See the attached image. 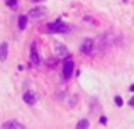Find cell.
<instances>
[{"instance_id":"obj_14","label":"cell","mask_w":134,"mask_h":129,"mask_svg":"<svg viewBox=\"0 0 134 129\" xmlns=\"http://www.w3.org/2000/svg\"><path fill=\"white\" fill-rule=\"evenodd\" d=\"M100 122H102V124H107V117L102 116V117H100Z\"/></svg>"},{"instance_id":"obj_1","label":"cell","mask_w":134,"mask_h":129,"mask_svg":"<svg viewBox=\"0 0 134 129\" xmlns=\"http://www.w3.org/2000/svg\"><path fill=\"white\" fill-rule=\"evenodd\" d=\"M48 29L51 31V32H56V34H63V32H68L70 27L66 26L63 20H56V22H51L48 24Z\"/></svg>"},{"instance_id":"obj_10","label":"cell","mask_w":134,"mask_h":129,"mask_svg":"<svg viewBox=\"0 0 134 129\" xmlns=\"http://www.w3.org/2000/svg\"><path fill=\"white\" fill-rule=\"evenodd\" d=\"M88 126H90L88 119H80L78 124H76V129H88Z\"/></svg>"},{"instance_id":"obj_8","label":"cell","mask_w":134,"mask_h":129,"mask_svg":"<svg viewBox=\"0 0 134 129\" xmlns=\"http://www.w3.org/2000/svg\"><path fill=\"white\" fill-rule=\"evenodd\" d=\"M24 102L29 104V105H34V104L37 102V99H36V95H34V92H26V93H24Z\"/></svg>"},{"instance_id":"obj_12","label":"cell","mask_w":134,"mask_h":129,"mask_svg":"<svg viewBox=\"0 0 134 129\" xmlns=\"http://www.w3.org/2000/svg\"><path fill=\"white\" fill-rule=\"evenodd\" d=\"M17 3H19L17 0H7V5H9L10 9H15V7H17Z\"/></svg>"},{"instance_id":"obj_16","label":"cell","mask_w":134,"mask_h":129,"mask_svg":"<svg viewBox=\"0 0 134 129\" xmlns=\"http://www.w3.org/2000/svg\"><path fill=\"white\" fill-rule=\"evenodd\" d=\"M129 90H131V92H134V83L131 85V88H129Z\"/></svg>"},{"instance_id":"obj_6","label":"cell","mask_w":134,"mask_h":129,"mask_svg":"<svg viewBox=\"0 0 134 129\" xmlns=\"http://www.w3.org/2000/svg\"><path fill=\"white\" fill-rule=\"evenodd\" d=\"M3 129H26V127H24V124L19 122V121H7V122L3 124Z\"/></svg>"},{"instance_id":"obj_11","label":"cell","mask_w":134,"mask_h":129,"mask_svg":"<svg viewBox=\"0 0 134 129\" xmlns=\"http://www.w3.org/2000/svg\"><path fill=\"white\" fill-rule=\"evenodd\" d=\"M56 53H58L59 56H66V54H68V49H66L63 44H58V46H56Z\"/></svg>"},{"instance_id":"obj_4","label":"cell","mask_w":134,"mask_h":129,"mask_svg":"<svg viewBox=\"0 0 134 129\" xmlns=\"http://www.w3.org/2000/svg\"><path fill=\"white\" fill-rule=\"evenodd\" d=\"M93 48H95V44H93V41H92V39H83V43H82V46H80V49H82V53L90 54L92 51H93Z\"/></svg>"},{"instance_id":"obj_3","label":"cell","mask_w":134,"mask_h":129,"mask_svg":"<svg viewBox=\"0 0 134 129\" xmlns=\"http://www.w3.org/2000/svg\"><path fill=\"white\" fill-rule=\"evenodd\" d=\"M44 15H46V9H43V7H36V9L29 10V14H27L29 19H41Z\"/></svg>"},{"instance_id":"obj_9","label":"cell","mask_w":134,"mask_h":129,"mask_svg":"<svg viewBox=\"0 0 134 129\" xmlns=\"http://www.w3.org/2000/svg\"><path fill=\"white\" fill-rule=\"evenodd\" d=\"M27 19H29L27 15H20V17H19V29H20V31L26 29V26H27Z\"/></svg>"},{"instance_id":"obj_7","label":"cell","mask_w":134,"mask_h":129,"mask_svg":"<svg viewBox=\"0 0 134 129\" xmlns=\"http://www.w3.org/2000/svg\"><path fill=\"white\" fill-rule=\"evenodd\" d=\"M7 56H9V44L7 43H2L0 44V61H7Z\"/></svg>"},{"instance_id":"obj_15","label":"cell","mask_w":134,"mask_h":129,"mask_svg":"<svg viewBox=\"0 0 134 129\" xmlns=\"http://www.w3.org/2000/svg\"><path fill=\"white\" fill-rule=\"evenodd\" d=\"M129 104H131V105L134 107V97H132V99H131V102H129Z\"/></svg>"},{"instance_id":"obj_2","label":"cell","mask_w":134,"mask_h":129,"mask_svg":"<svg viewBox=\"0 0 134 129\" xmlns=\"http://www.w3.org/2000/svg\"><path fill=\"white\" fill-rule=\"evenodd\" d=\"M73 68H75V61L71 60V56H70V58H66L65 66H63V75H65V78H70V76H71Z\"/></svg>"},{"instance_id":"obj_13","label":"cell","mask_w":134,"mask_h":129,"mask_svg":"<svg viewBox=\"0 0 134 129\" xmlns=\"http://www.w3.org/2000/svg\"><path fill=\"white\" fill-rule=\"evenodd\" d=\"M115 105H119V107H122L124 105V102H122V97H119V95H115Z\"/></svg>"},{"instance_id":"obj_17","label":"cell","mask_w":134,"mask_h":129,"mask_svg":"<svg viewBox=\"0 0 134 129\" xmlns=\"http://www.w3.org/2000/svg\"><path fill=\"white\" fill-rule=\"evenodd\" d=\"M32 2H43V0H32Z\"/></svg>"},{"instance_id":"obj_5","label":"cell","mask_w":134,"mask_h":129,"mask_svg":"<svg viewBox=\"0 0 134 129\" xmlns=\"http://www.w3.org/2000/svg\"><path fill=\"white\" fill-rule=\"evenodd\" d=\"M31 61H32L34 66H39V65H41V58H39V53H37L36 43L32 44V48H31Z\"/></svg>"}]
</instances>
